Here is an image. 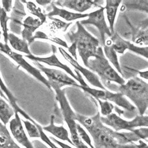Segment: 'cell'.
<instances>
[{
	"mask_svg": "<svg viewBox=\"0 0 148 148\" xmlns=\"http://www.w3.org/2000/svg\"><path fill=\"white\" fill-rule=\"evenodd\" d=\"M104 48L103 52L105 56L108 59L109 62H111L112 64L114 66V67L116 68V71L118 73H120V75L124 78V75L122 71V69L121 68L119 62L118 60V54L114 51L112 46V42L110 40V38L107 39L105 40V42L104 44Z\"/></svg>",
	"mask_w": 148,
	"mask_h": 148,
	"instance_id": "22",
	"label": "cell"
},
{
	"mask_svg": "<svg viewBox=\"0 0 148 148\" xmlns=\"http://www.w3.org/2000/svg\"><path fill=\"white\" fill-rule=\"evenodd\" d=\"M0 148H23L14 141L6 126L0 122Z\"/></svg>",
	"mask_w": 148,
	"mask_h": 148,
	"instance_id": "23",
	"label": "cell"
},
{
	"mask_svg": "<svg viewBox=\"0 0 148 148\" xmlns=\"http://www.w3.org/2000/svg\"><path fill=\"white\" fill-rule=\"evenodd\" d=\"M21 2L26 3V8L28 10V12L34 15V16L37 17L42 23V25L45 23H46V18H47L46 14L42 11L40 7L37 6L36 4L30 1H21Z\"/></svg>",
	"mask_w": 148,
	"mask_h": 148,
	"instance_id": "26",
	"label": "cell"
},
{
	"mask_svg": "<svg viewBox=\"0 0 148 148\" xmlns=\"http://www.w3.org/2000/svg\"><path fill=\"white\" fill-rule=\"evenodd\" d=\"M0 51L3 52V53L6 54V55L8 56L10 58H11L14 61L21 67L23 69L29 74L30 75L33 76L34 78H36L39 81H40L41 83L43 84L46 86L51 91V88L48 79L42 75L40 70H39L38 68L34 67L33 65L29 63L27 61L21 54H19L16 52L14 51L10 48V46L8 44H3L0 41Z\"/></svg>",
	"mask_w": 148,
	"mask_h": 148,
	"instance_id": "9",
	"label": "cell"
},
{
	"mask_svg": "<svg viewBox=\"0 0 148 148\" xmlns=\"http://www.w3.org/2000/svg\"><path fill=\"white\" fill-rule=\"evenodd\" d=\"M9 20H10V17L8 16L7 13L0 5V26L2 29V34L5 44H8V38L9 34L8 22Z\"/></svg>",
	"mask_w": 148,
	"mask_h": 148,
	"instance_id": "29",
	"label": "cell"
},
{
	"mask_svg": "<svg viewBox=\"0 0 148 148\" xmlns=\"http://www.w3.org/2000/svg\"><path fill=\"white\" fill-rule=\"evenodd\" d=\"M81 148H89L87 145H84L83 146H82V147H81Z\"/></svg>",
	"mask_w": 148,
	"mask_h": 148,
	"instance_id": "39",
	"label": "cell"
},
{
	"mask_svg": "<svg viewBox=\"0 0 148 148\" xmlns=\"http://www.w3.org/2000/svg\"><path fill=\"white\" fill-rule=\"evenodd\" d=\"M2 3V8L5 10V11L8 13L11 11V9H12V3L13 1L11 0H9V1H5L3 0L1 1Z\"/></svg>",
	"mask_w": 148,
	"mask_h": 148,
	"instance_id": "35",
	"label": "cell"
},
{
	"mask_svg": "<svg viewBox=\"0 0 148 148\" xmlns=\"http://www.w3.org/2000/svg\"><path fill=\"white\" fill-rule=\"evenodd\" d=\"M36 126L38 127L39 131H40V139L42 142L45 143L46 145L48 146L50 148H61L59 146H58L56 143H54L53 141H52L50 139L49 137H48L47 134L45 133V132L42 130V126L40 124L37 123Z\"/></svg>",
	"mask_w": 148,
	"mask_h": 148,
	"instance_id": "34",
	"label": "cell"
},
{
	"mask_svg": "<svg viewBox=\"0 0 148 148\" xmlns=\"http://www.w3.org/2000/svg\"><path fill=\"white\" fill-rule=\"evenodd\" d=\"M147 1H124L122 8L124 10H138L142 11L146 13H148Z\"/></svg>",
	"mask_w": 148,
	"mask_h": 148,
	"instance_id": "28",
	"label": "cell"
},
{
	"mask_svg": "<svg viewBox=\"0 0 148 148\" xmlns=\"http://www.w3.org/2000/svg\"><path fill=\"white\" fill-rule=\"evenodd\" d=\"M104 10H106L107 19L109 23V28L111 32L113 34L114 33V24L117 13L121 4V0H107Z\"/></svg>",
	"mask_w": 148,
	"mask_h": 148,
	"instance_id": "21",
	"label": "cell"
},
{
	"mask_svg": "<svg viewBox=\"0 0 148 148\" xmlns=\"http://www.w3.org/2000/svg\"><path fill=\"white\" fill-rule=\"evenodd\" d=\"M49 138L52 141H53L54 143H56V145L58 146H59L61 148H74L73 146H71L68 145V144L62 142V141H60V140L56 139L55 138L49 137Z\"/></svg>",
	"mask_w": 148,
	"mask_h": 148,
	"instance_id": "36",
	"label": "cell"
},
{
	"mask_svg": "<svg viewBox=\"0 0 148 148\" xmlns=\"http://www.w3.org/2000/svg\"><path fill=\"white\" fill-rule=\"evenodd\" d=\"M86 67L92 72L96 73V75L104 86L111 83H116L119 86L125 83L124 79L112 67L105 56L101 46H99L97 49L96 56L88 60Z\"/></svg>",
	"mask_w": 148,
	"mask_h": 148,
	"instance_id": "4",
	"label": "cell"
},
{
	"mask_svg": "<svg viewBox=\"0 0 148 148\" xmlns=\"http://www.w3.org/2000/svg\"><path fill=\"white\" fill-rule=\"evenodd\" d=\"M0 89H1L3 96L6 98V100L8 101V102L10 103L11 107L13 108L15 112H18L19 114L21 115L25 119L29 120L34 124L37 123L33 118H31L30 116H29L24 110H22L19 106V105L17 103V99L15 98L14 96L13 95V93L8 88L2 79L1 76H0Z\"/></svg>",
	"mask_w": 148,
	"mask_h": 148,
	"instance_id": "18",
	"label": "cell"
},
{
	"mask_svg": "<svg viewBox=\"0 0 148 148\" xmlns=\"http://www.w3.org/2000/svg\"><path fill=\"white\" fill-rule=\"evenodd\" d=\"M36 2L38 4V5L42 6H45L52 3V1H49V0H48V1H46V0H40V1H39V0H37V1H36Z\"/></svg>",
	"mask_w": 148,
	"mask_h": 148,
	"instance_id": "38",
	"label": "cell"
},
{
	"mask_svg": "<svg viewBox=\"0 0 148 148\" xmlns=\"http://www.w3.org/2000/svg\"><path fill=\"white\" fill-rule=\"evenodd\" d=\"M147 19L146 22L144 23L140 26V28H134V27L131 26L132 29V38L131 40L133 42L134 45H138L143 46V47L147 46L148 45V29L147 27Z\"/></svg>",
	"mask_w": 148,
	"mask_h": 148,
	"instance_id": "20",
	"label": "cell"
},
{
	"mask_svg": "<svg viewBox=\"0 0 148 148\" xmlns=\"http://www.w3.org/2000/svg\"><path fill=\"white\" fill-rule=\"evenodd\" d=\"M78 88L82 89L85 92L90 95L92 99H99L103 101H107L110 103H114L117 106L122 108L130 112L136 111V107L120 92H113L107 89H100L92 88L88 86H82L79 85Z\"/></svg>",
	"mask_w": 148,
	"mask_h": 148,
	"instance_id": "7",
	"label": "cell"
},
{
	"mask_svg": "<svg viewBox=\"0 0 148 148\" xmlns=\"http://www.w3.org/2000/svg\"><path fill=\"white\" fill-rule=\"evenodd\" d=\"M14 114L15 111L11 105L0 96V122L6 126Z\"/></svg>",
	"mask_w": 148,
	"mask_h": 148,
	"instance_id": "25",
	"label": "cell"
},
{
	"mask_svg": "<svg viewBox=\"0 0 148 148\" xmlns=\"http://www.w3.org/2000/svg\"><path fill=\"white\" fill-rule=\"evenodd\" d=\"M42 25V23L38 18L31 16L25 18L22 23L23 29L21 31L22 39L28 42L29 45L33 42L34 33L38 28Z\"/></svg>",
	"mask_w": 148,
	"mask_h": 148,
	"instance_id": "17",
	"label": "cell"
},
{
	"mask_svg": "<svg viewBox=\"0 0 148 148\" xmlns=\"http://www.w3.org/2000/svg\"><path fill=\"white\" fill-rule=\"evenodd\" d=\"M61 54L64 59L69 62V64L75 68V70L78 72L81 73L84 76L86 80L88 81L89 83H90L93 86L97 88L100 89H106V87L100 81L98 76H97L95 73L92 72L90 70L85 68L83 66H81L79 63H77V61L75 60L74 58L70 55L69 53L66 51L65 49L63 48H58Z\"/></svg>",
	"mask_w": 148,
	"mask_h": 148,
	"instance_id": "14",
	"label": "cell"
},
{
	"mask_svg": "<svg viewBox=\"0 0 148 148\" xmlns=\"http://www.w3.org/2000/svg\"><path fill=\"white\" fill-rule=\"evenodd\" d=\"M49 19H52L53 22L51 23V25L49 24V26H52V30L56 31V30H62L63 32H66L67 29L68 28V27L72 24V23H66L65 22L62 21L60 19H54L53 18H49Z\"/></svg>",
	"mask_w": 148,
	"mask_h": 148,
	"instance_id": "33",
	"label": "cell"
},
{
	"mask_svg": "<svg viewBox=\"0 0 148 148\" xmlns=\"http://www.w3.org/2000/svg\"><path fill=\"white\" fill-rule=\"evenodd\" d=\"M76 127L77 134H78L79 137L81 139V141L86 144L89 148H95L94 145H93L91 136L89 134L87 131L84 130V128L78 123H77Z\"/></svg>",
	"mask_w": 148,
	"mask_h": 148,
	"instance_id": "31",
	"label": "cell"
},
{
	"mask_svg": "<svg viewBox=\"0 0 148 148\" xmlns=\"http://www.w3.org/2000/svg\"><path fill=\"white\" fill-rule=\"evenodd\" d=\"M76 24L77 26L76 32L70 31L66 34L71 42V45L68 49L71 56L76 61H77L76 55V51H77L83 63L86 67L88 60L96 56L97 49L99 46V41L89 33L79 21H77Z\"/></svg>",
	"mask_w": 148,
	"mask_h": 148,
	"instance_id": "2",
	"label": "cell"
},
{
	"mask_svg": "<svg viewBox=\"0 0 148 148\" xmlns=\"http://www.w3.org/2000/svg\"><path fill=\"white\" fill-rule=\"evenodd\" d=\"M130 70H132V71L137 73L138 75L140 76V77H141V79H145L146 80L148 79V71L147 70H146V71H137V70L134 69H131V68H129Z\"/></svg>",
	"mask_w": 148,
	"mask_h": 148,
	"instance_id": "37",
	"label": "cell"
},
{
	"mask_svg": "<svg viewBox=\"0 0 148 148\" xmlns=\"http://www.w3.org/2000/svg\"><path fill=\"white\" fill-rule=\"evenodd\" d=\"M119 92L130 99L139 112L145 115L148 106V84L138 76L131 77L119 86Z\"/></svg>",
	"mask_w": 148,
	"mask_h": 148,
	"instance_id": "3",
	"label": "cell"
},
{
	"mask_svg": "<svg viewBox=\"0 0 148 148\" xmlns=\"http://www.w3.org/2000/svg\"><path fill=\"white\" fill-rule=\"evenodd\" d=\"M103 1H96V0H60V1H53V3L56 6L72 10L78 12V13H83L92 6L101 8L102 5L100 3Z\"/></svg>",
	"mask_w": 148,
	"mask_h": 148,
	"instance_id": "15",
	"label": "cell"
},
{
	"mask_svg": "<svg viewBox=\"0 0 148 148\" xmlns=\"http://www.w3.org/2000/svg\"><path fill=\"white\" fill-rule=\"evenodd\" d=\"M112 42V46L116 53L123 54L126 50H130L136 54L147 59L148 58V48L141 47L132 43L122 38L117 33H114L110 38Z\"/></svg>",
	"mask_w": 148,
	"mask_h": 148,
	"instance_id": "13",
	"label": "cell"
},
{
	"mask_svg": "<svg viewBox=\"0 0 148 148\" xmlns=\"http://www.w3.org/2000/svg\"><path fill=\"white\" fill-rule=\"evenodd\" d=\"M55 116L54 115L51 116L50 123L49 125L46 126H42V129L45 132H49L56 139L60 140L62 142H67L74 147L73 143L70 138L68 131L63 126H57L54 123Z\"/></svg>",
	"mask_w": 148,
	"mask_h": 148,
	"instance_id": "16",
	"label": "cell"
},
{
	"mask_svg": "<svg viewBox=\"0 0 148 148\" xmlns=\"http://www.w3.org/2000/svg\"><path fill=\"white\" fill-rule=\"evenodd\" d=\"M100 116L99 112L91 117L76 114V121L90 135L95 148H138L134 143L141 139L134 131H115L105 126Z\"/></svg>",
	"mask_w": 148,
	"mask_h": 148,
	"instance_id": "1",
	"label": "cell"
},
{
	"mask_svg": "<svg viewBox=\"0 0 148 148\" xmlns=\"http://www.w3.org/2000/svg\"><path fill=\"white\" fill-rule=\"evenodd\" d=\"M98 103L100 107L101 116H106L112 113V111L115 109V106L112 103L107 101H103L99 99H94Z\"/></svg>",
	"mask_w": 148,
	"mask_h": 148,
	"instance_id": "32",
	"label": "cell"
},
{
	"mask_svg": "<svg viewBox=\"0 0 148 148\" xmlns=\"http://www.w3.org/2000/svg\"><path fill=\"white\" fill-rule=\"evenodd\" d=\"M100 119L104 125L111 127L115 131H132L137 127H147L148 116L147 115H139L131 121L122 118L116 113H111L106 116H100Z\"/></svg>",
	"mask_w": 148,
	"mask_h": 148,
	"instance_id": "6",
	"label": "cell"
},
{
	"mask_svg": "<svg viewBox=\"0 0 148 148\" xmlns=\"http://www.w3.org/2000/svg\"><path fill=\"white\" fill-rule=\"evenodd\" d=\"M51 6L52 8V10L46 14V16L48 18H53V16H60L65 19L67 21H73L77 19L87 18L88 14L85 13H75L66 10L63 8H60L56 6L53 3V1L51 3Z\"/></svg>",
	"mask_w": 148,
	"mask_h": 148,
	"instance_id": "19",
	"label": "cell"
},
{
	"mask_svg": "<svg viewBox=\"0 0 148 148\" xmlns=\"http://www.w3.org/2000/svg\"><path fill=\"white\" fill-rule=\"evenodd\" d=\"M8 42L11 48L17 51L25 53L26 55H30L32 54L29 49L28 42L22 38H18L14 33H10L8 34Z\"/></svg>",
	"mask_w": 148,
	"mask_h": 148,
	"instance_id": "24",
	"label": "cell"
},
{
	"mask_svg": "<svg viewBox=\"0 0 148 148\" xmlns=\"http://www.w3.org/2000/svg\"><path fill=\"white\" fill-rule=\"evenodd\" d=\"M33 63L39 70H40L41 73H43L46 75L47 77L46 79H48L51 89H61L66 86L76 88L79 87V84L76 80L61 70L46 68L44 65L37 61H33Z\"/></svg>",
	"mask_w": 148,
	"mask_h": 148,
	"instance_id": "8",
	"label": "cell"
},
{
	"mask_svg": "<svg viewBox=\"0 0 148 148\" xmlns=\"http://www.w3.org/2000/svg\"><path fill=\"white\" fill-rule=\"evenodd\" d=\"M52 48L53 54L49 56L38 57L34 56L33 54H30V55H26L25 57L28 58L29 60H32V61H37L40 63H45L49 66H53V67H56L63 69L66 73L68 74V75L71 76L72 78L76 80L77 82L79 83V85L82 86H89L85 82V81L83 78L82 75H81V73L79 72L75 69V73H74V71L69 67V66L61 63L58 58L56 54V48L54 47V46H52Z\"/></svg>",
	"mask_w": 148,
	"mask_h": 148,
	"instance_id": "10",
	"label": "cell"
},
{
	"mask_svg": "<svg viewBox=\"0 0 148 148\" xmlns=\"http://www.w3.org/2000/svg\"><path fill=\"white\" fill-rule=\"evenodd\" d=\"M36 39H42V40H48L51 41H52L54 43L59 45L61 46L62 47L65 48H68V45L67 42L64 41V40H61V38H59L58 37H56L54 36H53L52 34H50V33L47 34L46 33H44L42 32H40V31H38L35 33L33 37V42L36 40Z\"/></svg>",
	"mask_w": 148,
	"mask_h": 148,
	"instance_id": "27",
	"label": "cell"
},
{
	"mask_svg": "<svg viewBox=\"0 0 148 148\" xmlns=\"http://www.w3.org/2000/svg\"><path fill=\"white\" fill-rule=\"evenodd\" d=\"M56 99L60 104V110L65 123L67 124L70 132V138L73 143L74 147H77L83 141L77 134L76 125V113L73 110L69 101L66 98L64 89L61 88L54 89Z\"/></svg>",
	"mask_w": 148,
	"mask_h": 148,
	"instance_id": "5",
	"label": "cell"
},
{
	"mask_svg": "<svg viewBox=\"0 0 148 148\" xmlns=\"http://www.w3.org/2000/svg\"><path fill=\"white\" fill-rule=\"evenodd\" d=\"M104 10V7L101 6L98 10L88 14L87 19L79 21V23L83 26L90 25L95 26L98 28L103 45H104L106 40V36L110 38L112 34L105 20Z\"/></svg>",
	"mask_w": 148,
	"mask_h": 148,
	"instance_id": "11",
	"label": "cell"
},
{
	"mask_svg": "<svg viewBox=\"0 0 148 148\" xmlns=\"http://www.w3.org/2000/svg\"><path fill=\"white\" fill-rule=\"evenodd\" d=\"M10 132L13 138L23 148H34L26 132L20 116L15 112L14 117L9 122Z\"/></svg>",
	"mask_w": 148,
	"mask_h": 148,
	"instance_id": "12",
	"label": "cell"
},
{
	"mask_svg": "<svg viewBox=\"0 0 148 148\" xmlns=\"http://www.w3.org/2000/svg\"><path fill=\"white\" fill-rule=\"evenodd\" d=\"M23 124L25 126V130L26 132L28 134V137L32 139H36L40 138V133L36 124H34L33 122L30 121L27 119H21Z\"/></svg>",
	"mask_w": 148,
	"mask_h": 148,
	"instance_id": "30",
	"label": "cell"
},
{
	"mask_svg": "<svg viewBox=\"0 0 148 148\" xmlns=\"http://www.w3.org/2000/svg\"><path fill=\"white\" fill-rule=\"evenodd\" d=\"M1 32H0V40H1Z\"/></svg>",
	"mask_w": 148,
	"mask_h": 148,
	"instance_id": "40",
	"label": "cell"
}]
</instances>
